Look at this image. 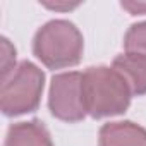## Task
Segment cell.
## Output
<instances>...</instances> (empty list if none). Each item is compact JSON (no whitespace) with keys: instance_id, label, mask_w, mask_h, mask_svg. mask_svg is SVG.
<instances>
[{"instance_id":"cell-11","label":"cell","mask_w":146,"mask_h":146,"mask_svg":"<svg viewBox=\"0 0 146 146\" xmlns=\"http://www.w3.org/2000/svg\"><path fill=\"white\" fill-rule=\"evenodd\" d=\"M41 5L52 9V11H72V9H76L79 7L81 4L79 2H41Z\"/></svg>"},{"instance_id":"cell-10","label":"cell","mask_w":146,"mask_h":146,"mask_svg":"<svg viewBox=\"0 0 146 146\" xmlns=\"http://www.w3.org/2000/svg\"><path fill=\"white\" fill-rule=\"evenodd\" d=\"M120 7L131 16H146V2H120Z\"/></svg>"},{"instance_id":"cell-9","label":"cell","mask_w":146,"mask_h":146,"mask_svg":"<svg viewBox=\"0 0 146 146\" xmlns=\"http://www.w3.org/2000/svg\"><path fill=\"white\" fill-rule=\"evenodd\" d=\"M16 67H17V64H16V48L4 36L2 38V79H5Z\"/></svg>"},{"instance_id":"cell-5","label":"cell","mask_w":146,"mask_h":146,"mask_svg":"<svg viewBox=\"0 0 146 146\" xmlns=\"http://www.w3.org/2000/svg\"><path fill=\"white\" fill-rule=\"evenodd\" d=\"M98 146H146V129L131 122H107L100 127Z\"/></svg>"},{"instance_id":"cell-4","label":"cell","mask_w":146,"mask_h":146,"mask_svg":"<svg viewBox=\"0 0 146 146\" xmlns=\"http://www.w3.org/2000/svg\"><path fill=\"white\" fill-rule=\"evenodd\" d=\"M48 108L55 119L64 122H79L88 115L83 100V72H60L52 78Z\"/></svg>"},{"instance_id":"cell-2","label":"cell","mask_w":146,"mask_h":146,"mask_svg":"<svg viewBox=\"0 0 146 146\" xmlns=\"http://www.w3.org/2000/svg\"><path fill=\"white\" fill-rule=\"evenodd\" d=\"M84 40L74 23L53 19L45 23L33 38L35 57L48 69H67L81 62Z\"/></svg>"},{"instance_id":"cell-3","label":"cell","mask_w":146,"mask_h":146,"mask_svg":"<svg viewBox=\"0 0 146 146\" xmlns=\"http://www.w3.org/2000/svg\"><path fill=\"white\" fill-rule=\"evenodd\" d=\"M45 88L43 70L29 60H23L11 74L2 79L0 108L7 117L35 112L40 107Z\"/></svg>"},{"instance_id":"cell-7","label":"cell","mask_w":146,"mask_h":146,"mask_svg":"<svg viewBox=\"0 0 146 146\" xmlns=\"http://www.w3.org/2000/svg\"><path fill=\"white\" fill-rule=\"evenodd\" d=\"M4 146H53L50 131L40 120L12 124L7 129Z\"/></svg>"},{"instance_id":"cell-1","label":"cell","mask_w":146,"mask_h":146,"mask_svg":"<svg viewBox=\"0 0 146 146\" xmlns=\"http://www.w3.org/2000/svg\"><path fill=\"white\" fill-rule=\"evenodd\" d=\"M132 93L122 76L108 65H93L83 72V100L86 113L93 119L124 113Z\"/></svg>"},{"instance_id":"cell-8","label":"cell","mask_w":146,"mask_h":146,"mask_svg":"<svg viewBox=\"0 0 146 146\" xmlns=\"http://www.w3.org/2000/svg\"><path fill=\"white\" fill-rule=\"evenodd\" d=\"M124 52L146 58V21L132 24L124 35Z\"/></svg>"},{"instance_id":"cell-6","label":"cell","mask_w":146,"mask_h":146,"mask_svg":"<svg viewBox=\"0 0 146 146\" xmlns=\"http://www.w3.org/2000/svg\"><path fill=\"white\" fill-rule=\"evenodd\" d=\"M112 67L122 76L132 96L146 95V58L134 53H120L113 58Z\"/></svg>"}]
</instances>
